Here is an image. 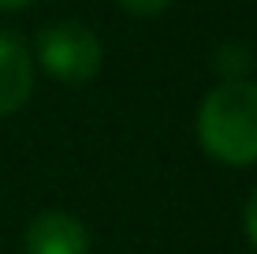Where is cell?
<instances>
[{
  "label": "cell",
  "mask_w": 257,
  "mask_h": 254,
  "mask_svg": "<svg viewBox=\"0 0 257 254\" xmlns=\"http://www.w3.org/2000/svg\"><path fill=\"white\" fill-rule=\"evenodd\" d=\"M242 224H246V235H250V243L257 247V187L250 191V198H246V209H242Z\"/></svg>",
  "instance_id": "52a82bcc"
},
{
  "label": "cell",
  "mask_w": 257,
  "mask_h": 254,
  "mask_svg": "<svg viewBox=\"0 0 257 254\" xmlns=\"http://www.w3.org/2000/svg\"><path fill=\"white\" fill-rule=\"evenodd\" d=\"M26 4H34V0H0V12H23Z\"/></svg>",
  "instance_id": "ba28073f"
},
{
  "label": "cell",
  "mask_w": 257,
  "mask_h": 254,
  "mask_svg": "<svg viewBox=\"0 0 257 254\" xmlns=\"http://www.w3.org/2000/svg\"><path fill=\"white\" fill-rule=\"evenodd\" d=\"M34 90L30 49L15 34H0V116L19 112Z\"/></svg>",
  "instance_id": "277c9868"
},
{
  "label": "cell",
  "mask_w": 257,
  "mask_h": 254,
  "mask_svg": "<svg viewBox=\"0 0 257 254\" xmlns=\"http://www.w3.org/2000/svg\"><path fill=\"white\" fill-rule=\"evenodd\" d=\"M34 52H38V64L60 82H90L104 60L101 38L78 19L49 23L34 41Z\"/></svg>",
  "instance_id": "7a4b0ae2"
},
{
  "label": "cell",
  "mask_w": 257,
  "mask_h": 254,
  "mask_svg": "<svg viewBox=\"0 0 257 254\" xmlns=\"http://www.w3.org/2000/svg\"><path fill=\"white\" fill-rule=\"evenodd\" d=\"M90 250V232L78 217L49 209L38 213L26 228V254H86Z\"/></svg>",
  "instance_id": "3957f363"
},
{
  "label": "cell",
  "mask_w": 257,
  "mask_h": 254,
  "mask_svg": "<svg viewBox=\"0 0 257 254\" xmlns=\"http://www.w3.org/2000/svg\"><path fill=\"white\" fill-rule=\"evenodd\" d=\"M212 67H216L224 78H250V67H253V52L250 45L242 41H224L212 56Z\"/></svg>",
  "instance_id": "5b68a950"
},
{
  "label": "cell",
  "mask_w": 257,
  "mask_h": 254,
  "mask_svg": "<svg viewBox=\"0 0 257 254\" xmlns=\"http://www.w3.org/2000/svg\"><path fill=\"white\" fill-rule=\"evenodd\" d=\"M198 142L220 164L257 161V82L253 78H224L201 98Z\"/></svg>",
  "instance_id": "6da1fadb"
},
{
  "label": "cell",
  "mask_w": 257,
  "mask_h": 254,
  "mask_svg": "<svg viewBox=\"0 0 257 254\" xmlns=\"http://www.w3.org/2000/svg\"><path fill=\"white\" fill-rule=\"evenodd\" d=\"M116 4L123 8V12L138 15V19H149V15H161L172 0H116Z\"/></svg>",
  "instance_id": "8992f818"
}]
</instances>
